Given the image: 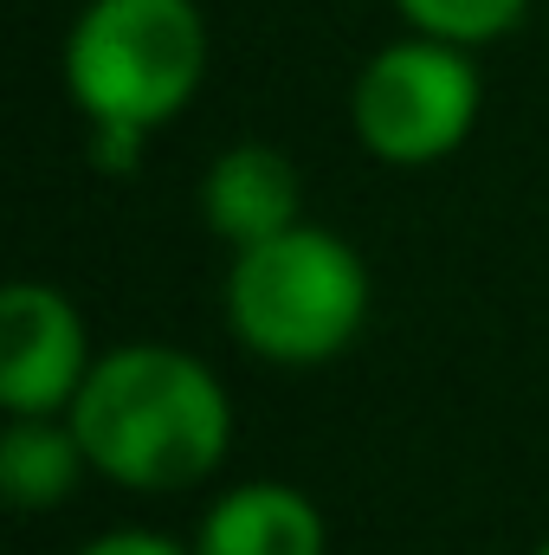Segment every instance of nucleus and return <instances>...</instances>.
Returning <instances> with one entry per match:
<instances>
[{"label":"nucleus","instance_id":"obj_1","mask_svg":"<svg viewBox=\"0 0 549 555\" xmlns=\"http://www.w3.org/2000/svg\"><path fill=\"white\" fill-rule=\"evenodd\" d=\"M65 420L78 426L91 472L124 491H188L233 446L220 375L175 343L104 349Z\"/></svg>","mask_w":549,"mask_h":555},{"label":"nucleus","instance_id":"obj_2","mask_svg":"<svg viewBox=\"0 0 549 555\" xmlns=\"http://www.w3.org/2000/svg\"><path fill=\"white\" fill-rule=\"evenodd\" d=\"M207 78L194 0H91L65 39V85L104 168H130L149 130L175 124Z\"/></svg>","mask_w":549,"mask_h":555},{"label":"nucleus","instance_id":"obj_3","mask_svg":"<svg viewBox=\"0 0 549 555\" xmlns=\"http://www.w3.org/2000/svg\"><path fill=\"white\" fill-rule=\"evenodd\" d=\"M369 323L362 253L330 227H291L266 246L233 253L227 272V330L240 349L278 369L336 362Z\"/></svg>","mask_w":549,"mask_h":555},{"label":"nucleus","instance_id":"obj_4","mask_svg":"<svg viewBox=\"0 0 549 555\" xmlns=\"http://www.w3.org/2000/svg\"><path fill=\"white\" fill-rule=\"evenodd\" d=\"M472 46L452 39H395L382 46L356 91H349V124L362 149L388 168H426L446 162L478 124V65L465 59Z\"/></svg>","mask_w":549,"mask_h":555},{"label":"nucleus","instance_id":"obj_5","mask_svg":"<svg viewBox=\"0 0 549 555\" xmlns=\"http://www.w3.org/2000/svg\"><path fill=\"white\" fill-rule=\"evenodd\" d=\"M91 336L65 291L20 278L0 291V408L7 414H72L91 375Z\"/></svg>","mask_w":549,"mask_h":555},{"label":"nucleus","instance_id":"obj_6","mask_svg":"<svg viewBox=\"0 0 549 555\" xmlns=\"http://www.w3.org/2000/svg\"><path fill=\"white\" fill-rule=\"evenodd\" d=\"M297 201H304V181H297V162L272 149V142H233L207 162L201 175V220L214 240H227L233 253L246 246H266L278 233L304 227L297 220Z\"/></svg>","mask_w":549,"mask_h":555},{"label":"nucleus","instance_id":"obj_7","mask_svg":"<svg viewBox=\"0 0 549 555\" xmlns=\"http://www.w3.org/2000/svg\"><path fill=\"white\" fill-rule=\"evenodd\" d=\"M323 511L278 478L233 485L194 530V555H323Z\"/></svg>","mask_w":549,"mask_h":555},{"label":"nucleus","instance_id":"obj_8","mask_svg":"<svg viewBox=\"0 0 549 555\" xmlns=\"http://www.w3.org/2000/svg\"><path fill=\"white\" fill-rule=\"evenodd\" d=\"M85 472H91L85 439L65 414H7V426H0V491L13 511L65 504Z\"/></svg>","mask_w":549,"mask_h":555},{"label":"nucleus","instance_id":"obj_9","mask_svg":"<svg viewBox=\"0 0 549 555\" xmlns=\"http://www.w3.org/2000/svg\"><path fill=\"white\" fill-rule=\"evenodd\" d=\"M401 20L426 39H452V46H485L498 33H511L524 20L531 0H395Z\"/></svg>","mask_w":549,"mask_h":555},{"label":"nucleus","instance_id":"obj_10","mask_svg":"<svg viewBox=\"0 0 549 555\" xmlns=\"http://www.w3.org/2000/svg\"><path fill=\"white\" fill-rule=\"evenodd\" d=\"M78 555H194V550H181V543H168L155 530H104V537H91Z\"/></svg>","mask_w":549,"mask_h":555},{"label":"nucleus","instance_id":"obj_11","mask_svg":"<svg viewBox=\"0 0 549 555\" xmlns=\"http://www.w3.org/2000/svg\"><path fill=\"white\" fill-rule=\"evenodd\" d=\"M531 555H549V543H537V550H531Z\"/></svg>","mask_w":549,"mask_h":555}]
</instances>
